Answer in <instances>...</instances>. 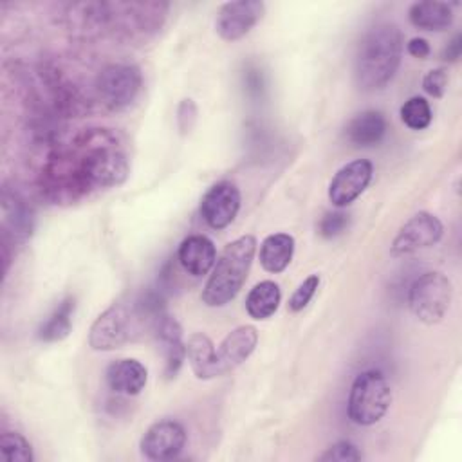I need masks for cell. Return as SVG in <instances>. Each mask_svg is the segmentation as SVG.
I'll return each instance as SVG.
<instances>
[{"instance_id":"cell-1","label":"cell","mask_w":462,"mask_h":462,"mask_svg":"<svg viewBox=\"0 0 462 462\" xmlns=\"http://www.w3.org/2000/svg\"><path fill=\"white\" fill-rule=\"evenodd\" d=\"M78 170L88 191L119 186L130 173L126 152L116 132L108 128H87L70 141Z\"/></svg>"},{"instance_id":"cell-2","label":"cell","mask_w":462,"mask_h":462,"mask_svg":"<svg viewBox=\"0 0 462 462\" xmlns=\"http://www.w3.org/2000/svg\"><path fill=\"white\" fill-rule=\"evenodd\" d=\"M164 314L161 292L148 291L132 301L112 303L90 327L88 345L94 350H114L134 341L146 328L155 327Z\"/></svg>"},{"instance_id":"cell-3","label":"cell","mask_w":462,"mask_h":462,"mask_svg":"<svg viewBox=\"0 0 462 462\" xmlns=\"http://www.w3.org/2000/svg\"><path fill=\"white\" fill-rule=\"evenodd\" d=\"M402 56V32L393 23H377L370 27L354 58V79L365 92L386 87L395 76Z\"/></svg>"},{"instance_id":"cell-4","label":"cell","mask_w":462,"mask_h":462,"mask_svg":"<svg viewBox=\"0 0 462 462\" xmlns=\"http://www.w3.org/2000/svg\"><path fill=\"white\" fill-rule=\"evenodd\" d=\"M254 251L256 238L253 235H242L224 247L200 296L208 307H222L238 294L247 278Z\"/></svg>"},{"instance_id":"cell-5","label":"cell","mask_w":462,"mask_h":462,"mask_svg":"<svg viewBox=\"0 0 462 462\" xmlns=\"http://www.w3.org/2000/svg\"><path fill=\"white\" fill-rule=\"evenodd\" d=\"M392 402V390L386 377L377 370H366L356 375L348 393V417L359 426L379 422Z\"/></svg>"},{"instance_id":"cell-6","label":"cell","mask_w":462,"mask_h":462,"mask_svg":"<svg viewBox=\"0 0 462 462\" xmlns=\"http://www.w3.org/2000/svg\"><path fill=\"white\" fill-rule=\"evenodd\" d=\"M168 9L164 2H108V34L150 36L162 27Z\"/></svg>"},{"instance_id":"cell-7","label":"cell","mask_w":462,"mask_h":462,"mask_svg":"<svg viewBox=\"0 0 462 462\" xmlns=\"http://www.w3.org/2000/svg\"><path fill=\"white\" fill-rule=\"evenodd\" d=\"M451 282L439 271L420 274L413 280L408 291V305L411 314L426 325L442 321L451 305Z\"/></svg>"},{"instance_id":"cell-8","label":"cell","mask_w":462,"mask_h":462,"mask_svg":"<svg viewBox=\"0 0 462 462\" xmlns=\"http://www.w3.org/2000/svg\"><path fill=\"white\" fill-rule=\"evenodd\" d=\"M143 76L134 63H110L99 70L94 81L96 96L108 110H123L139 96Z\"/></svg>"},{"instance_id":"cell-9","label":"cell","mask_w":462,"mask_h":462,"mask_svg":"<svg viewBox=\"0 0 462 462\" xmlns=\"http://www.w3.org/2000/svg\"><path fill=\"white\" fill-rule=\"evenodd\" d=\"M186 439V430L180 422L173 419H161L144 431L139 448L148 460H173L184 449Z\"/></svg>"},{"instance_id":"cell-10","label":"cell","mask_w":462,"mask_h":462,"mask_svg":"<svg viewBox=\"0 0 462 462\" xmlns=\"http://www.w3.org/2000/svg\"><path fill=\"white\" fill-rule=\"evenodd\" d=\"M442 233L444 226L435 215L419 211L410 217L397 231L392 242V254H410L419 249L431 247L442 238Z\"/></svg>"},{"instance_id":"cell-11","label":"cell","mask_w":462,"mask_h":462,"mask_svg":"<svg viewBox=\"0 0 462 462\" xmlns=\"http://www.w3.org/2000/svg\"><path fill=\"white\" fill-rule=\"evenodd\" d=\"M265 5L258 0H236L220 5L215 20L217 34L226 42L244 38L263 16Z\"/></svg>"},{"instance_id":"cell-12","label":"cell","mask_w":462,"mask_h":462,"mask_svg":"<svg viewBox=\"0 0 462 462\" xmlns=\"http://www.w3.org/2000/svg\"><path fill=\"white\" fill-rule=\"evenodd\" d=\"M34 229V211L27 199L16 189L2 188V240L23 244Z\"/></svg>"},{"instance_id":"cell-13","label":"cell","mask_w":462,"mask_h":462,"mask_svg":"<svg viewBox=\"0 0 462 462\" xmlns=\"http://www.w3.org/2000/svg\"><path fill=\"white\" fill-rule=\"evenodd\" d=\"M374 166L368 159H356L341 166L328 184V200L336 208L352 204L370 184Z\"/></svg>"},{"instance_id":"cell-14","label":"cell","mask_w":462,"mask_h":462,"mask_svg":"<svg viewBox=\"0 0 462 462\" xmlns=\"http://www.w3.org/2000/svg\"><path fill=\"white\" fill-rule=\"evenodd\" d=\"M240 209V189L229 182L222 180L213 184L200 200V215L204 222L213 229L227 227Z\"/></svg>"},{"instance_id":"cell-15","label":"cell","mask_w":462,"mask_h":462,"mask_svg":"<svg viewBox=\"0 0 462 462\" xmlns=\"http://www.w3.org/2000/svg\"><path fill=\"white\" fill-rule=\"evenodd\" d=\"M258 332L253 325H240L231 330L217 348L218 375H224L242 365L256 348Z\"/></svg>"},{"instance_id":"cell-16","label":"cell","mask_w":462,"mask_h":462,"mask_svg":"<svg viewBox=\"0 0 462 462\" xmlns=\"http://www.w3.org/2000/svg\"><path fill=\"white\" fill-rule=\"evenodd\" d=\"M177 258L188 274L199 278L213 269L217 262V249L206 235H189L180 242Z\"/></svg>"},{"instance_id":"cell-17","label":"cell","mask_w":462,"mask_h":462,"mask_svg":"<svg viewBox=\"0 0 462 462\" xmlns=\"http://www.w3.org/2000/svg\"><path fill=\"white\" fill-rule=\"evenodd\" d=\"M153 334L164 350V359H166L164 374H166V377L171 379L179 374L182 361L186 359V343L182 341L180 325L175 318H171L170 314L164 312L157 319V323L153 327Z\"/></svg>"},{"instance_id":"cell-18","label":"cell","mask_w":462,"mask_h":462,"mask_svg":"<svg viewBox=\"0 0 462 462\" xmlns=\"http://www.w3.org/2000/svg\"><path fill=\"white\" fill-rule=\"evenodd\" d=\"M105 381L108 388L121 395H137L148 381L146 366L137 359H117L108 365L105 372Z\"/></svg>"},{"instance_id":"cell-19","label":"cell","mask_w":462,"mask_h":462,"mask_svg":"<svg viewBox=\"0 0 462 462\" xmlns=\"http://www.w3.org/2000/svg\"><path fill=\"white\" fill-rule=\"evenodd\" d=\"M345 134L356 146H374L381 143L386 134V119L379 110L359 112L348 121Z\"/></svg>"},{"instance_id":"cell-20","label":"cell","mask_w":462,"mask_h":462,"mask_svg":"<svg viewBox=\"0 0 462 462\" xmlns=\"http://www.w3.org/2000/svg\"><path fill=\"white\" fill-rule=\"evenodd\" d=\"M186 357H188V363H189L193 374L199 379L218 377L217 348H215L213 341L206 334L195 332V334H191L188 337Z\"/></svg>"},{"instance_id":"cell-21","label":"cell","mask_w":462,"mask_h":462,"mask_svg":"<svg viewBox=\"0 0 462 462\" xmlns=\"http://www.w3.org/2000/svg\"><path fill=\"white\" fill-rule=\"evenodd\" d=\"M411 25L424 31H444L453 23V11L448 2L422 0L415 2L408 9Z\"/></svg>"},{"instance_id":"cell-22","label":"cell","mask_w":462,"mask_h":462,"mask_svg":"<svg viewBox=\"0 0 462 462\" xmlns=\"http://www.w3.org/2000/svg\"><path fill=\"white\" fill-rule=\"evenodd\" d=\"M294 254V238L289 233H273L262 240L260 263L267 273L278 274L287 269Z\"/></svg>"},{"instance_id":"cell-23","label":"cell","mask_w":462,"mask_h":462,"mask_svg":"<svg viewBox=\"0 0 462 462\" xmlns=\"http://www.w3.org/2000/svg\"><path fill=\"white\" fill-rule=\"evenodd\" d=\"M76 309V300L67 296L58 303V307L49 314V318L38 327L36 337L43 343H56L65 339L72 330V314Z\"/></svg>"},{"instance_id":"cell-24","label":"cell","mask_w":462,"mask_h":462,"mask_svg":"<svg viewBox=\"0 0 462 462\" xmlns=\"http://www.w3.org/2000/svg\"><path fill=\"white\" fill-rule=\"evenodd\" d=\"M280 301L282 292L278 283L273 280H263L249 291L245 298V310L253 319H267L276 312Z\"/></svg>"},{"instance_id":"cell-25","label":"cell","mask_w":462,"mask_h":462,"mask_svg":"<svg viewBox=\"0 0 462 462\" xmlns=\"http://www.w3.org/2000/svg\"><path fill=\"white\" fill-rule=\"evenodd\" d=\"M401 121L410 130H424L431 123V106L422 96H413L401 106Z\"/></svg>"},{"instance_id":"cell-26","label":"cell","mask_w":462,"mask_h":462,"mask_svg":"<svg viewBox=\"0 0 462 462\" xmlns=\"http://www.w3.org/2000/svg\"><path fill=\"white\" fill-rule=\"evenodd\" d=\"M0 458L7 462H32V449L27 439L16 431L0 435Z\"/></svg>"},{"instance_id":"cell-27","label":"cell","mask_w":462,"mask_h":462,"mask_svg":"<svg viewBox=\"0 0 462 462\" xmlns=\"http://www.w3.org/2000/svg\"><path fill=\"white\" fill-rule=\"evenodd\" d=\"M318 287H319V276H318V274L307 276V278L294 289V292L291 294L289 303H287L289 310H291V312H300V310H303V309L309 305V301L312 300V296L316 294Z\"/></svg>"},{"instance_id":"cell-28","label":"cell","mask_w":462,"mask_h":462,"mask_svg":"<svg viewBox=\"0 0 462 462\" xmlns=\"http://www.w3.org/2000/svg\"><path fill=\"white\" fill-rule=\"evenodd\" d=\"M363 453L348 440H339L327 448L321 455H318V460L321 462H354L361 460Z\"/></svg>"},{"instance_id":"cell-29","label":"cell","mask_w":462,"mask_h":462,"mask_svg":"<svg viewBox=\"0 0 462 462\" xmlns=\"http://www.w3.org/2000/svg\"><path fill=\"white\" fill-rule=\"evenodd\" d=\"M350 217L343 211H328L321 217L318 231L323 238H334L339 236L348 227Z\"/></svg>"},{"instance_id":"cell-30","label":"cell","mask_w":462,"mask_h":462,"mask_svg":"<svg viewBox=\"0 0 462 462\" xmlns=\"http://www.w3.org/2000/svg\"><path fill=\"white\" fill-rule=\"evenodd\" d=\"M448 70L442 67L431 69L424 78H422V88L426 94L433 97H442L446 88H448Z\"/></svg>"},{"instance_id":"cell-31","label":"cell","mask_w":462,"mask_h":462,"mask_svg":"<svg viewBox=\"0 0 462 462\" xmlns=\"http://www.w3.org/2000/svg\"><path fill=\"white\" fill-rule=\"evenodd\" d=\"M197 116H199V110H197V105L193 99L186 97L179 103L177 106V126H179V132L182 135L189 134L197 123Z\"/></svg>"},{"instance_id":"cell-32","label":"cell","mask_w":462,"mask_h":462,"mask_svg":"<svg viewBox=\"0 0 462 462\" xmlns=\"http://www.w3.org/2000/svg\"><path fill=\"white\" fill-rule=\"evenodd\" d=\"M406 51L413 56V58H419V60H424V58H428L430 56V43H428V40H424V38H411L410 42H408V45H406Z\"/></svg>"},{"instance_id":"cell-33","label":"cell","mask_w":462,"mask_h":462,"mask_svg":"<svg viewBox=\"0 0 462 462\" xmlns=\"http://www.w3.org/2000/svg\"><path fill=\"white\" fill-rule=\"evenodd\" d=\"M460 52H462V36L455 34L451 38V42L446 45V49L442 52V58L446 61H457L460 58Z\"/></svg>"}]
</instances>
